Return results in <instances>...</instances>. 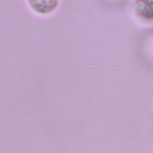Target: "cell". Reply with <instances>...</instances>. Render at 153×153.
Listing matches in <instances>:
<instances>
[{
  "label": "cell",
  "instance_id": "2",
  "mask_svg": "<svg viewBox=\"0 0 153 153\" xmlns=\"http://www.w3.org/2000/svg\"><path fill=\"white\" fill-rule=\"evenodd\" d=\"M136 9L138 14L143 18L153 19V1H137Z\"/></svg>",
  "mask_w": 153,
  "mask_h": 153
},
{
  "label": "cell",
  "instance_id": "1",
  "mask_svg": "<svg viewBox=\"0 0 153 153\" xmlns=\"http://www.w3.org/2000/svg\"><path fill=\"white\" fill-rule=\"evenodd\" d=\"M31 7L39 14H46L54 11L57 7L58 1H31Z\"/></svg>",
  "mask_w": 153,
  "mask_h": 153
}]
</instances>
